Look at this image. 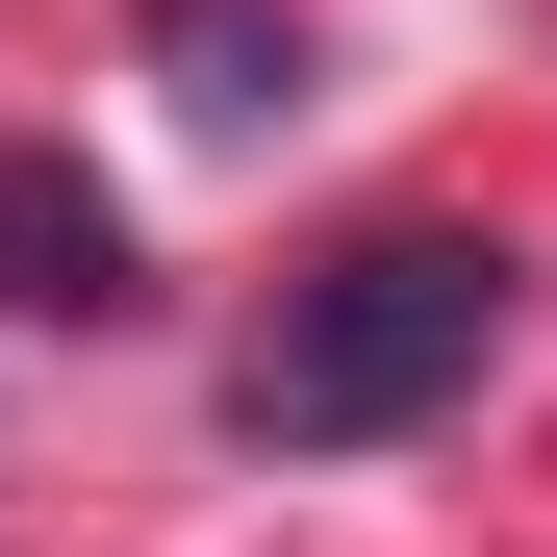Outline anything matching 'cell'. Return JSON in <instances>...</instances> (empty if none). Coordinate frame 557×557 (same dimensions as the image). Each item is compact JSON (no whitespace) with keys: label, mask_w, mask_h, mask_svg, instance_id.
Segmentation results:
<instances>
[{"label":"cell","mask_w":557,"mask_h":557,"mask_svg":"<svg viewBox=\"0 0 557 557\" xmlns=\"http://www.w3.org/2000/svg\"><path fill=\"white\" fill-rule=\"evenodd\" d=\"M482 355H507V228H330L253 305L228 431L253 456H381V431H431L456 381H482Z\"/></svg>","instance_id":"6da1fadb"},{"label":"cell","mask_w":557,"mask_h":557,"mask_svg":"<svg viewBox=\"0 0 557 557\" xmlns=\"http://www.w3.org/2000/svg\"><path fill=\"white\" fill-rule=\"evenodd\" d=\"M0 305H51V330L127 305V203H102L76 152H0Z\"/></svg>","instance_id":"7a4b0ae2"},{"label":"cell","mask_w":557,"mask_h":557,"mask_svg":"<svg viewBox=\"0 0 557 557\" xmlns=\"http://www.w3.org/2000/svg\"><path fill=\"white\" fill-rule=\"evenodd\" d=\"M152 76L203 127H253V102H305V26H278V0H152Z\"/></svg>","instance_id":"3957f363"}]
</instances>
